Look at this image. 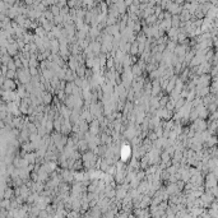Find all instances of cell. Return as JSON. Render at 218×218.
I'll return each instance as SVG.
<instances>
[{
  "label": "cell",
  "instance_id": "6da1fadb",
  "mask_svg": "<svg viewBox=\"0 0 218 218\" xmlns=\"http://www.w3.org/2000/svg\"><path fill=\"white\" fill-rule=\"evenodd\" d=\"M3 87H4V91H14L16 84H14V82L12 81V79H7V81H4V83H3Z\"/></svg>",
  "mask_w": 218,
  "mask_h": 218
}]
</instances>
